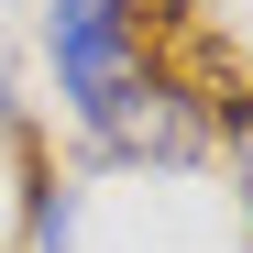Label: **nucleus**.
I'll return each instance as SVG.
<instances>
[{
    "label": "nucleus",
    "mask_w": 253,
    "mask_h": 253,
    "mask_svg": "<svg viewBox=\"0 0 253 253\" xmlns=\"http://www.w3.org/2000/svg\"><path fill=\"white\" fill-rule=\"evenodd\" d=\"M66 231H77V209H66V187H44V198H33V242H44V253H55Z\"/></svg>",
    "instance_id": "f03ea898"
},
{
    "label": "nucleus",
    "mask_w": 253,
    "mask_h": 253,
    "mask_svg": "<svg viewBox=\"0 0 253 253\" xmlns=\"http://www.w3.org/2000/svg\"><path fill=\"white\" fill-rule=\"evenodd\" d=\"M55 77H66L77 121L110 110V99L143 77V55H132V11H121V0H55Z\"/></svg>",
    "instance_id": "f257e3e1"
}]
</instances>
